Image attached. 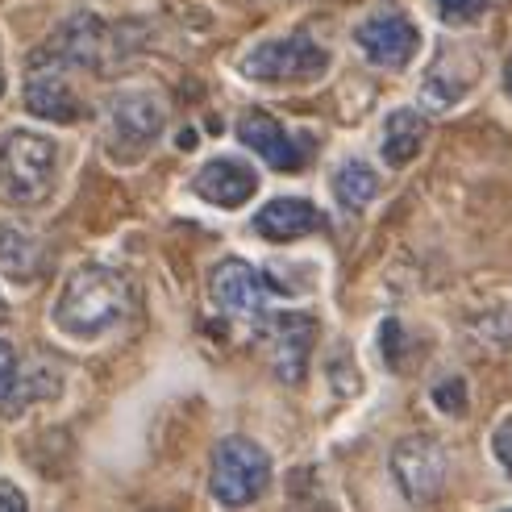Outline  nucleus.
Returning <instances> with one entry per match:
<instances>
[{"instance_id":"f257e3e1","label":"nucleus","mask_w":512,"mask_h":512,"mask_svg":"<svg viewBox=\"0 0 512 512\" xmlns=\"http://www.w3.org/2000/svg\"><path fill=\"white\" fill-rule=\"evenodd\" d=\"M130 304H134L130 279L113 267L84 263L63 279V292H59L50 317H55L59 334H67L75 342H96L130 317Z\"/></svg>"},{"instance_id":"f03ea898","label":"nucleus","mask_w":512,"mask_h":512,"mask_svg":"<svg viewBox=\"0 0 512 512\" xmlns=\"http://www.w3.org/2000/svg\"><path fill=\"white\" fill-rule=\"evenodd\" d=\"M59 179V146L34 130H9L0 138V200L34 209Z\"/></svg>"},{"instance_id":"7ed1b4c3","label":"nucleus","mask_w":512,"mask_h":512,"mask_svg":"<svg viewBox=\"0 0 512 512\" xmlns=\"http://www.w3.org/2000/svg\"><path fill=\"white\" fill-rule=\"evenodd\" d=\"M238 67L246 80L259 84H313L329 71V55L304 30H296L288 38H267L250 46Z\"/></svg>"},{"instance_id":"20e7f679","label":"nucleus","mask_w":512,"mask_h":512,"mask_svg":"<svg viewBox=\"0 0 512 512\" xmlns=\"http://www.w3.org/2000/svg\"><path fill=\"white\" fill-rule=\"evenodd\" d=\"M271 483V458L259 442L250 438H225L213 450V471H209V492L225 508L254 504Z\"/></svg>"},{"instance_id":"39448f33","label":"nucleus","mask_w":512,"mask_h":512,"mask_svg":"<svg viewBox=\"0 0 512 512\" xmlns=\"http://www.w3.org/2000/svg\"><path fill=\"white\" fill-rule=\"evenodd\" d=\"M167 125V109L150 92H121L109 105V134L105 146L117 163H138L159 142Z\"/></svg>"},{"instance_id":"423d86ee","label":"nucleus","mask_w":512,"mask_h":512,"mask_svg":"<svg viewBox=\"0 0 512 512\" xmlns=\"http://www.w3.org/2000/svg\"><path fill=\"white\" fill-rule=\"evenodd\" d=\"M313 342H317V321L309 313H279V317L267 321L271 367L284 383H304Z\"/></svg>"},{"instance_id":"0eeeda50","label":"nucleus","mask_w":512,"mask_h":512,"mask_svg":"<svg viewBox=\"0 0 512 512\" xmlns=\"http://www.w3.org/2000/svg\"><path fill=\"white\" fill-rule=\"evenodd\" d=\"M392 475L408 500H433L446 483V450L433 438H404L392 450Z\"/></svg>"},{"instance_id":"6e6552de","label":"nucleus","mask_w":512,"mask_h":512,"mask_svg":"<svg viewBox=\"0 0 512 512\" xmlns=\"http://www.w3.org/2000/svg\"><path fill=\"white\" fill-rule=\"evenodd\" d=\"M25 109L42 121H59V125H71L88 113L80 92H75L67 80V67L50 63V59H34L30 84H25Z\"/></svg>"},{"instance_id":"1a4fd4ad","label":"nucleus","mask_w":512,"mask_h":512,"mask_svg":"<svg viewBox=\"0 0 512 512\" xmlns=\"http://www.w3.org/2000/svg\"><path fill=\"white\" fill-rule=\"evenodd\" d=\"M209 296L229 317H259L271 296L263 271H254L246 259H221L209 271Z\"/></svg>"},{"instance_id":"9d476101","label":"nucleus","mask_w":512,"mask_h":512,"mask_svg":"<svg viewBox=\"0 0 512 512\" xmlns=\"http://www.w3.org/2000/svg\"><path fill=\"white\" fill-rule=\"evenodd\" d=\"M354 42L358 50L375 63V67H408L413 55L421 50V34L417 25L408 21L404 13H383V17H371L354 30Z\"/></svg>"},{"instance_id":"9b49d317","label":"nucleus","mask_w":512,"mask_h":512,"mask_svg":"<svg viewBox=\"0 0 512 512\" xmlns=\"http://www.w3.org/2000/svg\"><path fill=\"white\" fill-rule=\"evenodd\" d=\"M238 138L246 150H254L271 171H304V163H309V155L296 146V138L279 125L271 113L263 109H246L238 117Z\"/></svg>"},{"instance_id":"f8f14e48","label":"nucleus","mask_w":512,"mask_h":512,"mask_svg":"<svg viewBox=\"0 0 512 512\" xmlns=\"http://www.w3.org/2000/svg\"><path fill=\"white\" fill-rule=\"evenodd\" d=\"M192 192L200 200L217 204V209H242V204L259 192V175L242 159H209L196 171Z\"/></svg>"},{"instance_id":"ddd939ff","label":"nucleus","mask_w":512,"mask_h":512,"mask_svg":"<svg viewBox=\"0 0 512 512\" xmlns=\"http://www.w3.org/2000/svg\"><path fill=\"white\" fill-rule=\"evenodd\" d=\"M321 229V209L300 196H279L254 213V234L267 242H296Z\"/></svg>"},{"instance_id":"4468645a","label":"nucleus","mask_w":512,"mask_h":512,"mask_svg":"<svg viewBox=\"0 0 512 512\" xmlns=\"http://www.w3.org/2000/svg\"><path fill=\"white\" fill-rule=\"evenodd\" d=\"M42 267V242L13 221L0 225V271L9 279H34Z\"/></svg>"},{"instance_id":"2eb2a0df","label":"nucleus","mask_w":512,"mask_h":512,"mask_svg":"<svg viewBox=\"0 0 512 512\" xmlns=\"http://www.w3.org/2000/svg\"><path fill=\"white\" fill-rule=\"evenodd\" d=\"M421 142H425V117L417 109H396L388 125H383V159L392 167L413 163Z\"/></svg>"},{"instance_id":"dca6fc26","label":"nucleus","mask_w":512,"mask_h":512,"mask_svg":"<svg viewBox=\"0 0 512 512\" xmlns=\"http://www.w3.org/2000/svg\"><path fill=\"white\" fill-rule=\"evenodd\" d=\"M334 192L346 209H367V204L379 196V175L363 163V159H346L338 171H334Z\"/></svg>"},{"instance_id":"f3484780","label":"nucleus","mask_w":512,"mask_h":512,"mask_svg":"<svg viewBox=\"0 0 512 512\" xmlns=\"http://www.w3.org/2000/svg\"><path fill=\"white\" fill-rule=\"evenodd\" d=\"M50 396H59V375H50L46 367H30V371L17 367V379L0 408H5V413H25L34 400H50Z\"/></svg>"},{"instance_id":"a211bd4d","label":"nucleus","mask_w":512,"mask_h":512,"mask_svg":"<svg viewBox=\"0 0 512 512\" xmlns=\"http://www.w3.org/2000/svg\"><path fill=\"white\" fill-rule=\"evenodd\" d=\"M492 0H433V13H438L446 25H471L488 13Z\"/></svg>"},{"instance_id":"6ab92c4d","label":"nucleus","mask_w":512,"mask_h":512,"mask_svg":"<svg viewBox=\"0 0 512 512\" xmlns=\"http://www.w3.org/2000/svg\"><path fill=\"white\" fill-rule=\"evenodd\" d=\"M433 404L442 408V413H463L467 408V388H463V379H446L433 388Z\"/></svg>"},{"instance_id":"aec40b11","label":"nucleus","mask_w":512,"mask_h":512,"mask_svg":"<svg viewBox=\"0 0 512 512\" xmlns=\"http://www.w3.org/2000/svg\"><path fill=\"white\" fill-rule=\"evenodd\" d=\"M492 450H496L500 467H504L508 479H512V417H504V421L496 425V433H492Z\"/></svg>"},{"instance_id":"412c9836","label":"nucleus","mask_w":512,"mask_h":512,"mask_svg":"<svg viewBox=\"0 0 512 512\" xmlns=\"http://www.w3.org/2000/svg\"><path fill=\"white\" fill-rule=\"evenodd\" d=\"M13 379H17V350H13V342L0 338V404H5Z\"/></svg>"},{"instance_id":"4be33fe9","label":"nucleus","mask_w":512,"mask_h":512,"mask_svg":"<svg viewBox=\"0 0 512 512\" xmlns=\"http://www.w3.org/2000/svg\"><path fill=\"white\" fill-rule=\"evenodd\" d=\"M30 500L21 496V488H13L9 479H0V512H25Z\"/></svg>"},{"instance_id":"5701e85b","label":"nucleus","mask_w":512,"mask_h":512,"mask_svg":"<svg viewBox=\"0 0 512 512\" xmlns=\"http://www.w3.org/2000/svg\"><path fill=\"white\" fill-rule=\"evenodd\" d=\"M504 80H508V92H512V59H508V71H504Z\"/></svg>"},{"instance_id":"b1692460","label":"nucleus","mask_w":512,"mask_h":512,"mask_svg":"<svg viewBox=\"0 0 512 512\" xmlns=\"http://www.w3.org/2000/svg\"><path fill=\"white\" fill-rule=\"evenodd\" d=\"M0 96H5V67H0Z\"/></svg>"},{"instance_id":"393cba45","label":"nucleus","mask_w":512,"mask_h":512,"mask_svg":"<svg viewBox=\"0 0 512 512\" xmlns=\"http://www.w3.org/2000/svg\"><path fill=\"white\" fill-rule=\"evenodd\" d=\"M0 321H5V300H0Z\"/></svg>"}]
</instances>
